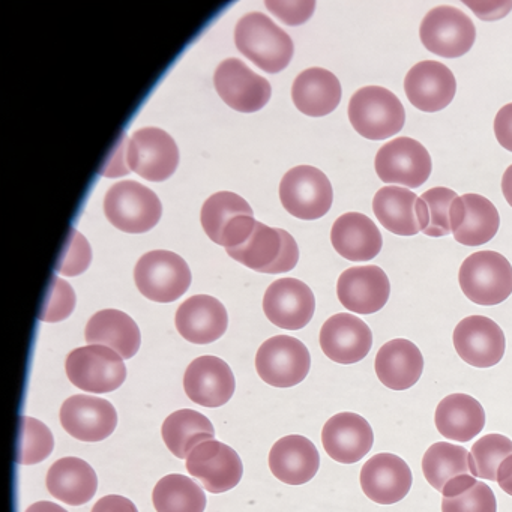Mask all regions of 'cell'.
Wrapping results in <instances>:
<instances>
[{
	"instance_id": "e575fe53",
	"label": "cell",
	"mask_w": 512,
	"mask_h": 512,
	"mask_svg": "<svg viewBox=\"0 0 512 512\" xmlns=\"http://www.w3.org/2000/svg\"><path fill=\"white\" fill-rule=\"evenodd\" d=\"M470 460L472 455L463 446L437 442L425 452L422 458V472L428 484L442 493L443 488L454 479L473 475Z\"/></svg>"
},
{
	"instance_id": "8fae6325",
	"label": "cell",
	"mask_w": 512,
	"mask_h": 512,
	"mask_svg": "<svg viewBox=\"0 0 512 512\" xmlns=\"http://www.w3.org/2000/svg\"><path fill=\"white\" fill-rule=\"evenodd\" d=\"M125 163L146 181H166L178 169V145L160 128H142L125 146Z\"/></svg>"
},
{
	"instance_id": "f6af8a7d",
	"label": "cell",
	"mask_w": 512,
	"mask_h": 512,
	"mask_svg": "<svg viewBox=\"0 0 512 512\" xmlns=\"http://www.w3.org/2000/svg\"><path fill=\"white\" fill-rule=\"evenodd\" d=\"M494 134L499 145L512 152V103L506 104L497 113L494 119Z\"/></svg>"
},
{
	"instance_id": "8992f818",
	"label": "cell",
	"mask_w": 512,
	"mask_h": 512,
	"mask_svg": "<svg viewBox=\"0 0 512 512\" xmlns=\"http://www.w3.org/2000/svg\"><path fill=\"white\" fill-rule=\"evenodd\" d=\"M65 371L76 388L92 394L116 391L127 379L124 358L100 344L73 350L65 361Z\"/></svg>"
},
{
	"instance_id": "ffe728a7",
	"label": "cell",
	"mask_w": 512,
	"mask_h": 512,
	"mask_svg": "<svg viewBox=\"0 0 512 512\" xmlns=\"http://www.w3.org/2000/svg\"><path fill=\"white\" fill-rule=\"evenodd\" d=\"M320 347L331 361L350 365L362 361L373 347L367 323L349 313L329 317L320 329Z\"/></svg>"
},
{
	"instance_id": "681fc988",
	"label": "cell",
	"mask_w": 512,
	"mask_h": 512,
	"mask_svg": "<svg viewBox=\"0 0 512 512\" xmlns=\"http://www.w3.org/2000/svg\"><path fill=\"white\" fill-rule=\"evenodd\" d=\"M416 211H418L419 223H421L422 233L430 226V211H428L427 203L422 197L416 202Z\"/></svg>"
},
{
	"instance_id": "4fadbf2b",
	"label": "cell",
	"mask_w": 512,
	"mask_h": 512,
	"mask_svg": "<svg viewBox=\"0 0 512 512\" xmlns=\"http://www.w3.org/2000/svg\"><path fill=\"white\" fill-rule=\"evenodd\" d=\"M374 166L380 181L406 188L421 187L433 170L427 149L410 137H400L383 145L377 152Z\"/></svg>"
},
{
	"instance_id": "e0dca14e",
	"label": "cell",
	"mask_w": 512,
	"mask_h": 512,
	"mask_svg": "<svg viewBox=\"0 0 512 512\" xmlns=\"http://www.w3.org/2000/svg\"><path fill=\"white\" fill-rule=\"evenodd\" d=\"M59 418L64 430L82 442H101L118 425V413L113 404L92 395H73L65 400Z\"/></svg>"
},
{
	"instance_id": "3957f363",
	"label": "cell",
	"mask_w": 512,
	"mask_h": 512,
	"mask_svg": "<svg viewBox=\"0 0 512 512\" xmlns=\"http://www.w3.org/2000/svg\"><path fill=\"white\" fill-rule=\"evenodd\" d=\"M226 251L236 262L262 274L292 271L299 260L298 244L289 232L265 226L259 221L244 244Z\"/></svg>"
},
{
	"instance_id": "d6a6232c",
	"label": "cell",
	"mask_w": 512,
	"mask_h": 512,
	"mask_svg": "<svg viewBox=\"0 0 512 512\" xmlns=\"http://www.w3.org/2000/svg\"><path fill=\"white\" fill-rule=\"evenodd\" d=\"M419 197L409 188L383 187L373 199V212L379 223L397 236L422 232L416 202Z\"/></svg>"
},
{
	"instance_id": "277c9868",
	"label": "cell",
	"mask_w": 512,
	"mask_h": 512,
	"mask_svg": "<svg viewBox=\"0 0 512 512\" xmlns=\"http://www.w3.org/2000/svg\"><path fill=\"white\" fill-rule=\"evenodd\" d=\"M461 290L473 304L493 307L512 293V266L496 251L470 254L458 272Z\"/></svg>"
},
{
	"instance_id": "83f0119b",
	"label": "cell",
	"mask_w": 512,
	"mask_h": 512,
	"mask_svg": "<svg viewBox=\"0 0 512 512\" xmlns=\"http://www.w3.org/2000/svg\"><path fill=\"white\" fill-rule=\"evenodd\" d=\"M331 242L335 251L350 262L373 260L383 247L379 227L359 212H349L337 218L332 226Z\"/></svg>"
},
{
	"instance_id": "8d00e7d4",
	"label": "cell",
	"mask_w": 512,
	"mask_h": 512,
	"mask_svg": "<svg viewBox=\"0 0 512 512\" xmlns=\"http://www.w3.org/2000/svg\"><path fill=\"white\" fill-rule=\"evenodd\" d=\"M152 502L157 512H203L206 508L205 491L193 479L179 473L157 482Z\"/></svg>"
},
{
	"instance_id": "5b68a950",
	"label": "cell",
	"mask_w": 512,
	"mask_h": 512,
	"mask_svg": "<svg viewBox=\"0 0 512 512\" xmlns=\"http://www.w3.org/2000/svg\"><path fill=\"white\" fill-rule=\"evenodd\" d=\"M104 214L116 229L137 235L157 226L163 206L157 194L145 185L122 181L107 191Z\"/></svg>"
},
{
	"instance_id": "9a60e30c",
	"label": "cell",
	"mask_w": 512,
	"mask_h": 512,
	"mask_svg": "<svg viewBox=\"0 0 512 512\" xmlns=\"http://www.w3.org/2000/svg\"><path fill=\"white\" fill-rule=\"evenodd\" d=\"M214 85L221 100L236 112H259L271 100L272 88L268 80L257 76L236 58L218 65Z\"/></svg>"
},
{
	"instance_id": "2e32d148",
	"label": "cell",
	"mask_w": 512,
	"mask_h": 512,
	"mask_svg": "<svg viewBox=\"0 0 512 512\" xmlns=\"http://www.w3.org/2000/svg\"><path fill=\"white\" fill-rule=\"evenodd\" d=\"M454 347L466 364L490 368L505 355L506 340L502 328L485 316H469L454 329Z\"/></svg>"
},
{
	"instance_id": "7c38bea8",
	"label": "cell",
	"mask_w": 512,
	"mask_h": 512,
	"mask_svg": "<svg viewBox=\"0 0 512 512\" xmlns=\"http://www.w3.org/2000/svg\"><path fill=\"white\" fill-rule=\"evenodd\" d=\"M419 37L428 52L455 59L472 49L476 29L472 20L458 8L437 7L422 20Z\"/></svg>"
},
{
	"instance_id": "ab89813d",
	"label": "cell",
	"mask_w": 512,
	"mask_h": 512,
	"mask_svg": "<svg viewBox=\"0 0 512 512\" xmlns=\"http://www.w3.org/2000/svg\"><path fill=\"white\" fill-rule=\"evenodd\" d=\"M422 199L427 203L430 211V226L425 230L424 235L430 238H443L452 233L451 230V208L457 193L445 187H436L422 194Z\"/></svg>"
},
{
	"instance_id": "60d3db41",
	"label": "cell",
	"mask_w": 512,
	"mask_h": 512,
	"mask_svg": "<svg viewBox=\"0 0 512 512\" xmlns=\"http://www.w3.org/2000/svg\"><path fill=\"white\" fill-rule=\"evenodd\" d=\"M442 512H497L496 496L485 482L478 481L455 496L443 497Z\"/></svg>"
},
{
	"instance_id": "d6986e66",
	"label": "cell",
	"mask_w": 512,
	"mask_h": 512,
	"mask_svg": "<svg viewBox=\"0 0 512 512\" xmlns=\"http://www.w3.org/2000/svg\"><path fill=\"white\" fill-rule=\"evenodd\" d=\"M359 481L368 499L379 505H394L409 494L413 475L403 458L382 452L362 466Z\"/></svg>"
},
{
	"instance_id": "c3c4849f",
	"label": "cell",
	"mask_w": 512,
	"mask_h": 512,
	"mask_svg": "<svg viewBox=\"0 0 512 512\" xmlns=\"http://www.w3.org/2000/svg\"><path fill=\"white\" fill-rule=\"evenodd\" d=\"M464 214H466V206H464L463 197L458 196L457 199L452 203L451 208V230L452 233L457 232L458 227L461 226L464 220Z\"/></svg>"
},
{
	"instance_id": "ee69618b",
	"label": "cell",
	"mask_w": 512,
	"mask_h": 512,
	"mask_svg": "<svg viewBox=\"0 0 512 512\" xmlns=\"http://www.w3.org/2000/svg\"><path fill=\"white\" fill-rule=\"evenodd\" d=\"M266 7H268L269 11L274 13L275 16L280 17L286 25L296 26L302 25V23L310 19L316 4H314V2H304L301 8H292L290 11L286 10V8H281L278 2H266Z\"/></svg>"
},
{
	"instance_id": "603a6c76",
	"label": "cell",
	"mask_w": 512,
	"mask_h": 512,
	"mask_svg": "<svg viewBox=\"0 0 512 512\" xmlns=\"http://www.w3.org/2000/svg\"><path fill=\"white\" fill-rule=\"evenodd\" d=\"M322 443L332 460L355 464L373 448L374 433L364 416L341 412L328 419L322 430Z\"/></svg>"
},
{
	"instance_id": "b9f144b4",
	"label": "cell",
	"mask_w": 512,
	"mask_h": 512,
	"mask_svg": "<svg viewBox=\"0 0 512 512\" xmlns=\"http://www.w3.org/2000/svg\"><path fill=\"white\" fill-rule=\"evenodd\" d=\"M76 307V293L67 281L53 277L49 296L40 314L43 322L56 323L67 319Z\"/></svg>"
},
{
	"instance_id": "4316f807",
	"label": "cell",
	"mask_w": 512,
	"mask_h": 512,
	"mask_svg": "<svg viewBox=\"0 0 512 512\" xmlns=\"http://www.w3.org/2000/svg\"><path fill=\"white\" fill-rule=\"evenodd\" d=\"M377 377L392 391L415 386L424 371V356L418 346L406 338H395L380 347L374 362Z\"/></svg>"
},
{
	"instance_id": "6da1fadb",
	"label": "cell",
	"mask_w": 512,
	"mask_h": 512,
	"mask_svg": "<svg viewBox=\"0 0 512 512\" xmlns=\"http://www.w3.org/2000/svg\"><path fill=\"white\" fill-rule=\"evenodd\" d=\"M236 49L269 74L283 71L292 61L293 41L262 13L242 17L235 28Z\"/></svg>"
},
{
	"instance_id": "d4e9b609",
	"label": "cell",
	"mask_w": 512,
	"mask_h": 512,
	"mask_svg": "<svg viewBox=\"0 0 512 512\" xmlns=\"http://www.w3.org/2000/svg\"><path fill=\"white\" fill-rule=\"evenodd\" d=\"M176 329L193 344H209L223 337L229 323L226 308L214 296L196 295L176 311Z\"/></svg>"
},
{
	"instance_id": "7a4b0ae2",
	"label": "cell",
	"mask_w": 512,
	"mask_h": 512,
	"mask_svg": "<svg viewBox=\"0 0 512 512\" xmlns=\"http://www.w3.org/2000/svg\"><path fill=\"white\" fill-rule=\"evenodd\" d=\"M347 113L356 133L373 142L391 139L406 124V110L397 95L380 86H367L355 92Z\"/></svg>"
},
{
	"instance_id": "d590c367",
	"label": "cell",
	"mask_w": 512,
	"mask_h": 512,
	"mask_svg": "<svg viewBox=\"0 0 512 512\" xmlns=\"http://www.w3.org/2000/svg\"><path fill=\"white\" fill-rule=\"evenodd\" d=\"M463 200L466 214L457 232L452 233L455 241L466 247L487 244L499 232L500 217L496 206L479 194H464Z\"/></svg>"
},
{
	"instance_id": "7dc6e473",
	"label": "cell",
	"mask_w": 512,
	"mask_h": 512,
	"mask_svg": "<svg viewBox=\"0 0 512 512\" xmlns=\"http://www.w3.org/2000/svg\"><path fill=\"white\" fill-rule=\"evenodd\" d=\"M497 484L505 491L506 494L512 496V455H509L497 470Z\"/></svg>"
},
{
	"instance_id": "5bb4252c",
	"label": "cell",
	"mask_w": 512,
	"mask_h": 512,
	"mask_svg": "<svg viewBox=\"0 0 512 512\" xmlns=\"http://www.w3.org/2000/svg\"><path fill=\"white\" fill-rule=\"evenodd\" d=\"M187 470L209 493L220 494L241 482L244 466L235 449L218 440H206L188 455Z\"/></svg>"
},
{
	"instance_id": "836d02e7",
	"label": "cell",
	"mask_w": 512,
	"mask_h": 512,
	"mask_svg": "<svg viewBox=\"0 0 512 512\" xmlns=\"http://www.w3.org/2000/svg\"><path fill=\"white\" fill-rule=\"evenodd\" d=\"M161 434L169 451L182 460L200 443L214 440L215 430L211 421L202 413L182 409L167 416Z\"/></svg>"
},
{
	"instance_id": "ac0fdd59",
	"label": "cell",
	"mask_w": 512,
	"mask_h": 512,
	"mask_svg": "<svg viewBox=\"0 0 512 512\" xmlns=\"http://www.w3.org/2000/svg\"><path fill=\"white\" fill-rule=\"evenodd\" d=\"M263 310L269 322L281 329L298 331L313 319L316 299L307 284L296 278H281L266 290Z\"/></svg>"
},
{
	"instance_id": "f35d334b",
	"label": "cell",
	"mask_w": 512,
	"mask_h": 512,
	"mask_svg": "<svg viewBox=\"0 0 512 512\" xmlns=\"http://www.w3.org/2000/svg\"><path fill=\"white\" fill-rule=\"evenodd\" d=\"M472 473L475 478L497 481L500 464L512 455V440L503 434H487L472 446Z\"/></svg>"
},
{
	"instance_id": "1f68e13d",
	"label": "cell",
	"mask_w": 512,
	"mask_h": 512,
	"mask_svg": "<svg viewBox=\"0 0 512 512\" xmlns=\"http://www.w3.org/2000/svg\"><path fill=\"white\" fill-rule=\"evenodd\" d=\"M434 424L446 439L460 443L470 442L484 430V407L470 395H448L437 406Z\"/></svg>"
},
{
	"instance_id": "4dcf8cb0",
	"label": "cell",
	"mask_w": 512,
	"mask_h": 512,
	"mask_svg": "<svg viewBox=\"0 0 512 512\" xmlns=\"http://www.w3.org/2000/svg\"><path fill=\"white\" fill-rule=\"evenodd\" d=\"M86 343L100 344L115 350L124 359H131L140 349L139 326L124 311L101 310L89 319L85 329Z\"/></svg>"
},
{
	"instance_id": "30bf717a",
	"label": "cell",
	"mask_w": 512,
	"mask_h": 512,
	"mask_svg": "<svg viewBox=\"0 0 512 512\" xmlns=\"http://www.w3.org/2000/svg\"><path fill=\"white\" fill-rule=\"evenodd\" d=\"M311 356L298 338L277 335L257 350L256 370L260 379L275 388H292L310 373Z\"/></svg>"
},
{
	"instance_id": "bcb514c9",
	"label": "cell",
	"mask_w": 512,
	"mask_h": 512,
	"mask_svg": "<svg viewBox=\"0 0 512 512\" xmlns=\"http://www.w3.org/2000/svg\"><path fill=\"white\" fill-rule=\"evenodd\" d=\"M91 512H139L136 505L130 499L118 494L101 497Z\"/></svg>"
},
{
	"instance_id": "44dd1931",
	"label": "cell",
	"mask_w": 512,
	"mask_h": 512,
	"mask_svg": "<svg viewBox=\"0 0 512 512\" xmlns=\"http://www.w3.org/2000/svg\"><path fill=\"white\" fill-rule=\"evenodd\" d=\"M337 295L341 305L356 314H374L388 304L391 283L379 266H355L338 278Z\"/></svg>"
},
{
	"instance_id": "cb8c5ba5",
	"label": "cell",
	"mask_w": 512,
	"mask_h": 512,
	"mask_svg": "<svg viewBox=\"0 0 512 512\" xmlns=\"http://www.w3.org/2000/svg\"><path fill=\"white\" fill-rule=\"evenodd\" d=\"M235 376L217 356L194 359L184 374V389L191 401L203 407H220L235 394Z\"/></svg>"
},
{
	"instance_id": "7402d4cb",
	"label": "cell",
	"mask_w": 512,
	"mask_h": 512,
	"mask_svg": "<svg viewBox=\"0 0 512 512\" xmlns=\"http://www.w3.org/2000/svg\"><path fill=\"white\" fill-rule=\"evenodd\" d=\"M404 91L413 107L425 113L446 109L454 100L457 82L454 74L437 61H422L410 68Z\"/></svg>"
},
{
	"instance_id": "484cf974",
	"label": "cell",
	"mask_w": 512,
	"mask_h": 512,
	"mask_svg": "<svg viewBox=\"0 0 512 512\" xmlns=\"http://www.w3.org/2000/svg\"><path fill=\"white\" fill-rule=\"evenodd\" d=\"M319 467L316 445L299 434L283 437L269 452V469L284 484H307L319 472Z\"/></svg>"
},
{
	"instance_id": "816d5d0a",
	"label": "cell",
	"mask_w": 512,
	"mask_h": 512,
	"mask_svg": "<svg viewBox=\"0 0 512 512\" xmlns=\"http://www.w3.org/2000/svg\"><path fill=\"white\" fill-rule=\"evenodd\" d=\"M502 193L506 202L512 208V164L506 169L505 175L502 178Z\"/></svg>"
},
{
	"instance_id": "9c48e42d",
	"label": "cell",
	"mask_w": 512,
	"mask_h": 512,
	"mask_svg": "<svg viewBox=\"0 0 512 512\" xmlns=\"http://www.w3.org/2000/svg\"><path fill=\"white\" fill-rule=\"evenodd\" d=\"M280 199L293 217L319 220L331 209L334 191L325 173L313 166H298L283 176Z\"/></svg>"
},
{
	"instance_id": "74e56055",
	"label": "cell",
	"mask_w": 512,
	"mask_h": 512,
	"mask_svg": "<svg viewBox=\"0 0 512 512\" xmlns=\"http://www.w3.org/2000/svg\"><path fill=\"white\" fill-rule=\"evenodd\" d=\"M53 448L55 439L46 424L31 416H20L17 463L23 466L41 463L52 454Z\"/></svg>"
},
{
	"instance_id": "f546056e",
	"label": "cell",
	"mask_w": 512,
	"mask_h": 512,
	"mask_svg": "<svg viewBox=\"0 0 512 512\" xmlns=\"http://www.w3.org/2000/svg\"><path fill=\"white\" fill-rule=\"evenodd\" d=\"M292 100L299 112L311 118H322L334 112L340 104V80L331 71L308 68L296 77Z\"/></svg>"
},
{
	"instance_id": "f1b7e54d",
	"label": "cell",
	"mask_w": 512,
	"mask_h": 512,
	"mask_svg": "<svg viewBox=\"0 0 512 512\" xmlns=\"http://www.w3.org/2000/svg\"><path fill=\"white\" fill-rule=\"evenodd\" d=\"M46 484L56 499L80 506L92 500L97 493L98 478L91 464L82 458L65 457L52 464Z\"/></svg>"
},
{
	"instance_id": "7bdbcfd3",
	"label": "cell",
	"mask_w": 512,
	"mask_h": 512,
	"mask_svg": "<svg viewBox=\"0 0 512 512\" xmlns=\"http://www.w3.org/2000/svg\"><path fill=\"white\" fill-rule=\"evenodd\" d=\"M92 250L86 238H83L77 230H71L70 238L65 245L64 253L59 260L56 271L65 277H76L83 274L91 265Z\"/></svg>"
},
{
	"instance_id": "52a82bcc",
	"label": "cell",
	"mask_w": 512,
	"mask_h": 512,
	"mask_svg": "<svg viewBox=\"0 0 512 512\" xmlns=\"http://www.w3.org/2000/svg\"><path fill=\"white\" fill-rule=\"evenodd\" d=\"M134 281L145 298L167 304L187 292L191 271L187 262L172 251H149L137 262Z\"/></svg>"
},
{
	"instance_id": "f907efd6",
	"label": "cell",
	"mask_w": 512,
	"mask_h": 512,
	"mask_svg": "<svg viewBox=\"0 0 512 512\" xmlns=\"http://www.w3.org/2000/svg\"><path fill=\"white\" fill-rule=\"evenodd\" d=\"M25 512H68L67 509L61 508V506L56 505L53 502H46V500H41V502L32 503Z\"/></svg>"
},
{
	"instance_id": "ba28073f",
	"label": "cell",
	"mask_w": 512,
	"mask_h": 512,
	"mask_svg": "<svg viewBox=\"0 0 512 512\" xmlns=\"http://www.w3.org/2000/svg\"><path fill=\"white\" fill-rule=\"evenodd\" d=\"M200 220L209 239L226 250L244 244L257 223L247 200L229 191L212 194L203 205Z\"/></svg>"
}]
</instances>
